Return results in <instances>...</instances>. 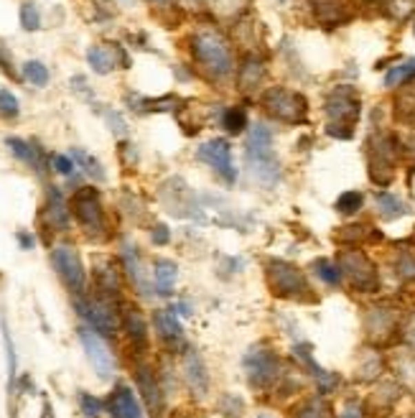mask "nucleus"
Returning a JSON list of instances; mask_svg holds the SVG:
<instances>
[{
	"label": "nucleus",
	"instance_id": "f257e3e1",
	"mask_svg": "<svg viewBox=\"0 0 415 418\" xmlns=\"http://www.w3.org/2000/svg\"><path fill=\"white\" fill-rule=\"evenodd\" d=\"M191 59L201 74L212 82H222L234 72V51L232 43L219 28L214 26H201L189 39Z\"/></svg>",
	"mask_w": 415,
	"mask_h": 418
},
{
	"label": "nucleus",
	"instance_id": "f03ea898",
	"mask_svg": "<svg viewBox=\"0 0 415 418\" xmlns=\"http://www.w3.org/2000/svg\"><path fill=\"white\" fill-rule=\"evenodd\" d=\"M245 161L252 179L263 189H275L281 184V159L273 148V130L265 123H252L247 128V141H245Z\"/></svg>",
	"mask_w": 415,
	"mask_h": 418
},
{
	"label": "nucleus",
	"instance_id": "7ed1b4c3",
	"mask_svg": "<svg viewBox=\"0 0 415 418\" xmlns=\"http://www.w3.org/2000/svg\"><path fill=\"white\" fill-rule=\"evenodd\" d=\"M326 133L339 141L354 138V126L362 115V97L352 84H336L324 100Z\"/></svg>",
	"mask_w": 415,
	"mask_h": 418
},
{
	"label": "nucleus",
	"instance_id": "20e7f679",
	"mask_svg": "<svg viewBox=\"0 0 415 418\" xmlns=\"http://www.w3.org/2000/svg\"><path fill=\"white\" fill-rule=\"evenodd\" d=\"M265 281L273 296L285 299V301H316L314 288L308 283L306 273L298 266H293L283 258H267L265 260Z\"/></svg>",
	"mask_w": 415,
	"mask_h": 418
},
{
	"label": "nucleus",
	"instance_id": "39448f33",
	"mask_svg": "<svg viewBox=\"0 0 415 418\" xmlns=\"http://www.w3.org/2000/svg\"><path fill=\"white\" fill-rule=\"evenodd\" d=\"M72 217L90 240H108V212L102 204V194L94 186H79L69 199Z\"/></svg>",
	"mask_w": 415,
	"mask_h": 418
},
{
	"label": "nucleus",
	"instance_id": "423d86ee",
	"mask_svg": "<svg viewBox=\"0 0 415 418\" xmlns=\"http://www.w3.org/2000/svg\"><path fill=\"white\" fill-rule=\"evenodd\" d=\"M242 368H245L250 388L258 390V393H265V390L278 388L283 375H285L278 352L270 350L267 344H255V347H250V350L245 352V357H242Z\"/></svg>",
	"mask_w": 415,
	"mask_h": 418
},
{
	"label": "nucleus",
	"instance_id": "0eeeda50",
	"mask_svg": "<svg viewBox=\"0 0 415 418\" xmlns=\"http://www.w3.org/2000/svg\"><path fill=\"white\" fill-rule=\"evenodd\" d=\"M260 105L267 115L285 126H303L308 120V100L303 92L288 87H267L260 94Z\"/></svg>",
	"mask_w": 415,
	"mask_h": 418
},
{
	"label": "nucleus",
	"instance_id": "6e6552de",
	"mask_svg": "<svg viewBox=\"0 0 415 418\" xmlns=\"http://www.w3.org/2000/svg\"><path fill=\"white\" fill-rule=\"evenodd\" d=\"M370 179L377 186H387L395 176V161L400 153V143L387 133H372L365 143Z\"/></svg>",
	"mask_w": 415,
	"mask_h": 418
},
{
	"label": "nucleus",
	"instance_id": "1a4fd4ad",
	"mask_svg": "<svg viewBox=\"0 0 415 418\" xmlns=\"http://www.w3.org/2000/svg\"><path fill=\"white\" fill-rule=\"evenodd\" d=\"M74 303L77 317L84 319L87 326H92L94 332L105 339H112V337L120 332V319H117L115 301L110 299H102V296H94V299H84V296H74L72 299Z\"/></svg>",
	"mask_w": 415,
	"mask_h": 418
},
{
	"label": "nucleus",
	"instance_id": "9d476101",
	"mask_svg": "<svg viewBox=\"0 0 415 418\" xmlns=\"http://www.w3.org/2000/svg\"><path fill=\"white\" fill-rule=\"evenodd\" d=\"M339 270L341 278H347V283L354 288L357 293H377L380 291V276H377V268L362 250H341L339 255Z\"/></svg>",
	"mask_w": 415,
	"mask_h": 418
},
{
	"label": "nucleus",
	"instance_id": "9b49d317",
	"mask_svg": "<svg viewBox=\"0 0 415 418\" xmlns=\"http://www.w3.org/2000/svg\"><path fill=\"white\" fill-rule=\"evenodd\" d=\"M51 266L64 281L72 296H84L87 293V270L79 258L74 245H54L51 248Z\"/></svg>",
	"mask_w": 415,
	"mask_h": 418
},
{
	"label": "nucleus",
	"instance_id": "f8f14e48",
	"mask_svg": "<svg viewBox=\"0 0 415 418\" xmlns=\"http://www.w3.org/2000/svg\"><path fill=\"white\" fill-rule=\"evenodd\" d=\"M196 159L207 163L227 186L237 184V166L232 159V146L227 138H212V141L201 143L196 148Z\"/></svg>",
	"mask_w": 415,
	"mask_h": 418
},
{
	"label": "nucleus",
	"instance_id": "ddd939ff",
	"mask_svg": "<svg viewBox=\"0 0 415 418\" xmlns=\"http://www.w3.org/2000/svg\"><path fill=\"white\" fill-rule=\"evenodd\" d=\"M77 337H79V342H82L84 352H87V360H90V365L94 368V372H97V377H102V380H110V377L115 375V357H112V352H110V347L105 344V337H100L92 326L82 324L79 329H77Z\"/></svg>",
	"mask_w": 415,
	"mask_h": 418
},
{
	"label": "nucleus",
	"instance_id": "4468645a",
	"mask_svg": "<svg viewBox=\"0 0 415 418\" xmlns=\"http://www.w3.org/2000/svg\"><path fill=\"white\" fill-rule=\"evenodd\" d=\"M87 64L94 74H110L120 69H130V57L125 54V49L120 43H92L87 49Z\"/></svg>",
	"mask_w": 415,
	"mask_h": 418
},
{
	"label": "nucleus",
	"instance_id": "2eb2a0df",
	"mask_svg": "<svg viewBox=\"0 0 415 418\" xmlns=\"http://www.w3.org/2000/svg\"><path fill=\"white\" fill-rule=\"evenodd\" d=\"M120 258H123V268H125V276L130 278V283L135 286V291L141 293V296H153V286L148 281V270L143 266V258H141V250H138V245L133 240H128L125 237L123 243H120Z\"/></svg>",
	"mask_w": 415,
	"mask_h": 418
},
{
	"label": "nucleus",
	"instance_id": "dca6fc26",
	"mask_svg": "<svg viewBox=\"0 0 415 418\" xmlns=\"http://www.w3.org/2000/svg\"><path fill=\"white\" fill-rule=\"evenodd\" d=\"M43 217L49 222L54 232H69L72 230V209L69 201L61 192V186L49 184L46 186V207H43Z\"/></svg>",
	"mask_w": 415,
	"mask_h": 418
},
{
	"label": "nucleus",
	"instance_id": "f3484780",
	"mask_svg": "<svg viewBox=\"0 0 415 418\" xmlns=\"http://www.w3.org/2000/svg\"><path fill=\"white\" fill-rule=\"evenodd\" d=\"M153 326H156L158 337H161V342L166 344L168 350L176 352V350H183L189 347L186 344V335H183V326L176 317L174 309H156L153 311Z\"/></svg>",
	"mask_w": 415,
	"mask_h": 418
},
{
	"label": "nucleus",
	"instance_id": "a211bd4d",
	"mask_svg": "<svg viewBox=\"0 0 415 418\" xmlns=\"http://www.w3.org/2000/svg\"><path fill=\"white\" fill-rule=\"evenodd\" d=\"M183 380L194 398H207L209 393V372L201 355L194 347L183 350Z\"/></svg>",
	"mask_w": 415,
	"mask_h": 418
},
{
	"label": "nucleus",
	"instance_id": "6ab92c4d",
	"mask_svg": "<svg viewBox=\"0 0 415 418\" xmlns=\"http://www.w3.org/2000/svg\"><path fill=\"white\" fill-rule=\"evenodd\" d=\"M133 375H135V385H138V390H141L143 395V401H145V408L150 410V416L161 418V413H163V388L158 383L156 372H153L148 365H138Z\"/></svg>",
	"mask_w": 415,
	"mask_h": 418
},
{
	"label": "nucleus",
	"instance_id": "aec40b11",
	"mask_svg": "<svg viewBox=\"0 0 415 418\" xmlns=\"http://www.w3.org/2000/svg\"><path fill=\"white\" fill-rule=\"evenodd\" d=\"M108 413L112 418H145L135 390L125 383H117L108 395Z\"/></svg>",
	"mask_w": 415,
	"mask_h": 418
},
{
	"label": "nucleus",
	"instance_id": "412c9836",
	"mask_svg": "<svg viewBox=\"0 0 415 418\" xmlns=\"http://www.w3.org/2000/svg\"><path fill=\"white\" fill-rule=\"evenodd\" d=\"M94 288L97 296L110 299V301H120V293H123V278L117 270L115 260L100 258L94 266Z\"/></svg>",
	"mask_w": 415,
	"mask_h": 418
},
{
	"label": "nucleus",
	"instance_id": "4be33fe9",
	"mask_svg": "<svg viewBox=\"0 0 415 418\" xmlns=\"http://www.w3.org/2000/svg\"><path fill=\"white\" fill-rule=\"evenodd\" d=\"M367 335L372 342H387L398 332V311L387 306H372L367 314Z\"/></svg>",
	"mask_w": 415,
	"mask_h": 418
},
{
	"label": "nucleus",
	"instance_id": "5701e85b",
	"mask_svg": "<svg viewBox=\"0 0 415 418\" xmlns=\"http://www.w3.org/2000/svg\"><path fill=\"white\" fill-rule=\"evenodd\" d=\"M120 324H123L125 335L130 339L138 352H145L148 350V321L143 317V311L135 306V303H123V319H120Z\"/></svg>",
	"mask_w": 415,
	"mask_h": 418
},
{
	"label": "nucleus",
	"instance_id": "b1692460",
	"mask_svg": "<svg viewBox=\"0 0 415 418\" xmlns=\"http://www.w3.org/2000/svg\"><path fill=\"white\" fill-rule=\"evenodd\" d=\"M265 61L258 57V54H245L240 59V64H237V77H234V82H237V90L240 92H255L260 90V84L265 82Z\"/></svg>",
	"mask_w": 415,
	"mask_h": 418
},
{
	"label": "nucleus",
	"instance_id": "393cba45",
	"mask_svg": "<svg viewBox=\"0 0 415 418\" xmlns=\"http://www.w3.org/2000/svg\"><path fill=\"white\" fill-rule=\"evenodd\" d=\"M6 148H8L21 163L34 168L36 174H43V171H46V151H43L36 141H23V138H18V135H8V138H6Z\"/></svg>",
	"mask_w": 415,
	"mask_h": 418
},
{
	"label": "nucleus",
	"instance_id": "a878e982",
	"mask_svg": "<svg viewBox=\"0 0 415 418\" xmlns=\"http://www.w3.org/2000/svg\"><path fill=\"white\" fill-rule=\"evenodd\" d=\"M179 281V266L171 258H156L153 260V288L158 296L168 299L174 293V286Z\"/></svg>",
	"mask_w": 415,
	"mask_h": 418
},
{
	"label": "nucleus",
	"instance_id": "bb28decb",
	"mask_svg": "<svg viewBox=\"0 0 415 418\" xmlns=\"http://www.w3.org/2000/svg\"><path fill=\"white\" fill-rule=\"evenodd\" d=\"M374 204H377V212H380V217L387 219V222L410 215V207H407L405 201L400 199L398 194H392V192H377V194H374Z\"/></svg>",
	"mask_w": 415,
	"mask_h": 418
},
{
	"label": "nucleus",
	"instance_id": "cd10ccee",
	"mask_svg": "<svg viewBox=\"0 0 415 418\" xmlns=\"http://www.w3.org/2000/svg\"><path fill=\"white\" fill-rule=\"evenodd\" d=\"M69 156H72V161L77 163V168H82L84 176H90L92 181H97V184H102L105 179H108V174H105V168H102V163L92 153H87L84 148H79V146H74V148H69Z\"/></svg>",
	"mask_w": 415,
	"mask_h": 418
},
{
	"label": "nucleus",
	"instance_id": "c85d7f7f",
	"mask_svg": "<svg viewBox=\"0 0 415 418\" xmlns=\"http://www.w3.org/2000/svg\"><path fill=\"white\" fill-rule=\"evenodd\" d=\"M293 418H334L332 403L326 401V395H311L293 410Z\"/></svg>",
	"mask_w": 415,
	"mask_h": 418
},
{
	"label": "nucleus",
	"instance_id": "c756f323",
	"mask_svg": "<svg viewBox=\"0 0 415 418\" xmlns=\"http://www.w3.org/2000/svg\"><path fill=\"white\" fill-rule=\"evenodd\" d=\"M219 126L225 128L227 135H242L247 133V110L240 108V105H230V108L222 110V117H219Z\"/></svg>",
	"mask_w": 415,
	"mask_h": 418
},
{
	"label": "nucleus",
	"instance_id": "7c9ffc66",
	"mask_svg": "<svg viewBox=\"0 0 415 418\" xmlns=\"http://www.w3.org/2000/svg\"><path fill=\"white\" fill-rule=\"evenodd\" d=\"M316 16L321 18L324 23H339L347 18L344 13V0H311Z\"/></svg>",
	"mask_w": 415,
	"mask_h": 418
},
{
	"label": "nucleus",
	"instance_id": "2f4dec72",
	"mask_svg": "<svg viewBox=\"0 0 415 418\" xmlns=\"http://www.w3.org/2000/svg\"><path fill=\"white\" fill-rule=\"evenodd\" d=\"M3 326V344H6V362H8V390L10 395L16 393V377H18V360H16V347H13V337H10L8 321L0 319Z\"/></svg>",
	"mask_w": 415,
	"mask_h": 418
},
{
	"label": "nucleus",
	"instance_id": "473e14b6",
	"mask_svg": "<svg viewBox=\"0 0 415 418\" xmlns=\"http://www.w3.org/2000/svg\"><path fill=\"white\" fill-rule=\"evenodd\" d=\"M415 82V59H407L403 64H395V67L387 69L385 74V87H400V84H410Z\"/></svg>",
	"mask_w": 415,
	"mask_h": 418
},
{
	"label": "nucleus",
	"instance_id": "72a5a7b5",
	"mask_svg": "<svg viewBox=\"0 0 415 418\" xmlns=\"http://www.w3.org/2000/svg\"><path fill=\"white\" fill-rule=\"evenodd\" d=\"M23 79L28 84H34V87H46L51 79V72L49 67L39 61V59H31V61H26L23 64Z\"/></svg>",
	"mask_w": 415,
	"mask_h": 418
},
{
	"label": "nucleus",
	"instance_id": "f704fd0d",
	"mask_svg": "<svg viewBox=\"0 0 415 418\" xmlns=\"http://www.w3.org/2000/svg\"><path fill=\"white\" fill-rule=\"evenodd\" d=\"M18 18H21V28L28 31V34H34V31L41 28V10H39V6H36L34 0H23L21 3Z\"/></svg>",
	"mask_w": 415,
	"mask_h": 418
},
{
	"label": "nucleus",
	"instance_id": "c9c22d12",
	"mask_svg": "<svg viewBox=\"0 0 415 418\" xmlns=\"http://www.w3.org/2000/svg\"><path fill=\"white\" fill-rule=\"evenodd\" d=\"M314 273L321 281H324L326 286H332V288H336V286H341V270H339V266H334L332 260H326V258H318V260H314Z\"/></svg>",
	"mask_w": 415,
	"mask_h": 418
},
{
	"label": "nucleus",
	"instance_id": "e433bc0d",
	"mask_svg": "<svg viewBox=\"0 0 415 418\" xmlns=\"http://www.w3.org/2000/svg\"><path fill=\"white\" fill-rule=\"evenodd\" d=\"M362 207H365V194L362 192H344L339 194V199L334 201V209H336L339 215H347V217L357 215Z\"/></svg>",
	"mask_w": 415,
	"mask_h": 418
},
{
	"label": "nucleus",
	"instance_id": "4c0bfd02",
	"mask_svg": "<svg viewBox=\"0 0 415 418\" xmlns=\"http://www.w3.org/2000/svg\"><path fill=\"white\" fill-rule=\"evenodd\" d=\"M216 410L227 418H240L245 413V401L237 393H222L216 398Z\"/></svg>",
	"mask_w": 415,
	"mask_h": 418
},
{
	"label": "nucleus",
	"instance_id": "58836bf2",
	"mask_svg": "<svg viewBox=\"0 0 415 418\" xmlns=\"http://www.w3.org/2000/svg\"><path fill=\"white\" fill-rule=\"evenodd\" d=\"M405 90L400 92V97L395 100L398 105V117L403 120H415V82L410 84H403Z\"/></svg>",
	"mask_w": 415,
	"mask_h": 418
},
{
	"label": "nucleus",
	"instance_id": "ea45409f",
	"mask_svg": "<svg viewBox=\"0 0 415 418\" xmlns=\"http://www.w3.org/2000/svg\"><path fill=\"white\" fill-rule=\"evenodd\" d=\"M382 6L395 21H405L415 13V0H382Z\"/></svg>",
	"mask_w": 415,
	"mask_h": 418
},
{
	"label": "nucleus",
	"instance_id": "a19ab883",
	"mask_svg": "<svg viewBox=\"0 0 415 418\" xmlns=\"http://www.w3.org/2000/svg\"><path fill=\"white\" fill-rule=\"evenodd\" d=\"M77 401H79V410H82L87 418H100L102 416L105 403H102L97 395L87 393V390H79V393H77Z\"/></svg>",
	"mask_w": 415,
	"mask_h": 418
},
{
	"label": "nucleus",
	"instance_id": "79ce46f5",
	"mask_svg": "<svg viewBox=\"0 0 415 418\" xmlns=\"http://www.w3.org/2000/svg\"><path fill=\"white\" fill-rule=\"evenodd\" d=\"M395 370H398V377H403L407 385H415V352H403L395 360Z\"/></svg>",
	"mask_w": 415,
	"mask_h": 418
},
{
	"label": "nucleus",
	"instance_id": "37998d69",
	"mask_svg": "<svg viewBox=\"0 0 415 418\" xmlns=\"http://www.w3.org/2000/svg\"><path fill=\"white\" fill-rule=\"evenodd\" d=\"M382 375V357L377 355V352H370V362H362L357 368V377L359 380H374V377H380Z\"/></svg>",
	"mask_w": 415,
	"mask_h": 418
},
{
	"label": "nucleus",
	"instance_id": "c03bdc74",
	"mask_svg": "<svg viewBox=\"0 0 415 418\" xmlns=\"http://www.w3.org/2000/svg\"><path fill=\"white\" fill-rule=\"evenodd\" d=\"M21 115V105H18V97L10 90H0V117L6 120H16Z\"/></svg>",
	"mask_w": 415,
	"mask_h": 418
},
{
	"label": "nucleus",
	"instance_id": "a18cd8bd",
	"mask_svg": "<svg viewBox=\"0 0 415 418\" xmlns=\"http://www.w3.org/2000/svg\"><path fill=\"white\" fill-rule=\"evenodd\" d=\"M395 268H398V276L403 278V281H415V252L400 250Z\"/></svg>",
	"mask_w": 415,
	"mask_h": 418
},
{
	"label": "nucleus",
	"instance_id": "49530a36",
	"mask_svg": "<svg viewBox=\"0 0 415 418\" xmlns=\"http://www.w3.org/2000/svg\"><path fill=\"white\" fill-rule=\"evenodd\" d=\"M105 115V123L110 126V130H112V135H117V138H128L130 135V128H128V123H125V117L117 112V110H105L102 112Z\"/></svg>",
	"mask_w": 415,
	"mask_h": 418
},
{
	"label": "nucleus",
	"instance_id": "de8ad7c7",
	"mask_svg": "<svg viewBox=\"0 0 415 418\" xmlns=\"http://www.w3.org/2000/svg\"><path fill=\"white\" fill-rule=\"evenodd\" d=\"M51 168L57 171L59 176H64V179H72L77 174V163L72 161V156H64V153H57V156H51Z\"/></svg>",
	"mask_w": 415,
	"mask_h": 418
},
{
	"label": "nucleus",
	"instance_id": "09e8293b",
	"mask_svg": "<svg viewBox=\"0 0 415 418\" xmlns=\"http://www.w3.org/2000/svg\"><path fill=\"white\" fill-rule=\"evenodd\" d=\"M150 243L153 245H158V248H163V245H168L171 243V230H168L166 225H153L150 227Z\"/></svg>",
	"mask_w": 415,
	"mask_h": 418
},
{
	"label": "nucleus",
	"instance_id": "8fccbe9b",
	"mask_svg": "<svg viewBox=\"0 0 415 418\" xmlns=\"http://www.w3.org/2000/svg\"><path fill=\"white\" fill-rule=\"evenodd\" d=\"M400 332H403V342L415 352V311L413 314H407L405 324L400 326Z\"/></svg>",
	"mask_w": 415,
	"mask_h": 418
},
{
	"label": "nucleus",
	"instance_id": "3c124183",
	"mask_svg": "<svg viewBox=\"0 0 415 418\" xmlns=\"http://www.w3.org/2000/svg\"><path fill=\"white\" fill-rule=\"evenodd\" d=\"M0 69L6 72L8 77H13V79H18V72L13 69V57H10L8 46L0 41Z\"/></svg>",
	"mask_w": 415,
	"mask_h": 418
},
{
	"label": "nucleus",
	"instance_id": "603ef678",
	"mask_svg": "<svg viewBox=\"0 0 415 418\" xmlns=\"http://www.w3.org/2000/svg\"><path fill=\"white\" fill-rule=\"evenodd\" d=\"M69 87H72V90H74L77 94H82L84 100H92V90L87 87V79H84L82 74L72 77V79H69Z\"/></svg>",
	"mask_w": 415,
	"mask_h": 418
},
{
	"label": "nucleus",
	"instance_id": "864d4df0",
	"mask_svg": "<svg viewBox=\"0 0 415 418\" xmlns=\"http://www.w3.org/2000/svg\"><path fill=\"white\" fill-rule=\"evenodd\" d=\"M339 418H365V408H362L357 401H349L347 406H344V410L339 413Z\"/></svg>",
	"mask_w": 415,
	"mask_h": 418
},
{
	"label": "nucleus",
	"instance_id": "5fc2aeb1",
	"mask_svg": "<svg viewBox=\"0 0 415 418\" xmlns=\"http://www.w3.org/2000/svg\"><path fill=\"white\" fill-rule=\"evenodd\" d=\"M16 240H18V245H21V250H34V245H36L34 232H28V230H18Z\"/></svg>",
	"mask_w": 415,
	"mask_h": 418
},
{
	"label": "nucleus",
	"instance_id": "6e6d98bb",
	"mask_svg": "<svg viewBox=\"0 0 415 418\" xmlns=\"http://www.w3.org/2000/svg\"><path fill=\"white\" fill-rule=\"evenodd\" d=\"M171 309L176 311V314H181V317H191V306L186 301H179V303H174Z\"/></svg>",
	"mask_w": 415,
	"mask_h": 418
},
{
	"label": "nucleus",
	"instance_id": "4d7b16f0",
	"mask_svg": "<svg viewBox=\"0 0 415 418\" xmlns=\"http://www.w3.org/2000/svg\"><path fill=\"white\" fill-rule=\"evenodd\" d=\"M150 6H156V8H171L174 6V0H148Z\"/></svg>",
	"mask_w": 415,
	"mask_h": 418
},
{
	"label": "nucleus",
	"instance_id": "13d9d810",
	"mask_svg": "<svg viewBox=\"0 0 415 418\" xmlns=\"http://www.w3.org/2000/svg\"><path fill=\"white\" fill-rule=\"evenodd\" d=\"M41 418H54V410H51V403L43 401V416Z\"/></svg>",
	"mask_w": 415,
	"mask_h": 418
},
{
	"label": "nucleus",
	"instance_id": "bf43d9fd",
	"mask_svg": "<svg viewBox=\"0 0 415 418\" xmlns=\"http://www.w3.org/2000/svg\"><path fill=\"white\" fill-rule=\"evenodd\" d=\"M117 3H123V6H133L135 0H117Z\"/></svg>",
	"mask_w": 415,
	"mask_h": 418
},
{
	"label": "nucleus",
	"instance_id": "052dcab7",
	"mask_svg": "<svg viewBox=\"0 0 415 418\" xmlns=\"http://www.w3.org/2000/svg\"><path fill=\"white\" fill-rule=\"evenodd\" d=\"M258 418H270V416H267V413H260V416Z\"/></svg>",
	"mask_w": 415,
	"mask_h": 418
},
{
	"label": "nucleus",
	"instance_id": "680f3d73",
	"mask_svg": "<svg viewBox=\"0 0 415 418\" xmlns=\"http://www.w3.org/2000/svg\"><path fill=\"white\" fill-rule=\"evenodd\" d=\"M278 3H285V0H278Z\"/></svg>",
	"mask_w": 415,
	"mask_h": 418
},
{
	"label": "nucleus",
	"instance_id": "e2e57ef3",
	"mask_svg": "<svg viewBox=\"0 0 415 418\" xmlns=\"http://www.w3.org/2000/svg\"><path fill=\"white\" fill-rule=\"evenodd\" d=\"M413 34H415V26H413Z\"/></svg>",
	"mask_w": 415,
	"mask_h": 418
}]
</instances>
